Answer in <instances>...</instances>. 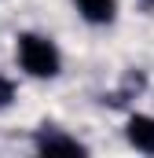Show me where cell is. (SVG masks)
<instances>
[{"label": "cell", "instance_id": "6da1fadb", "mask_svg": "<svg viewBox=\"0 0 154 158\" xmlns=\"http://www.w3.org/2000/svg\"><path fill=\"white\" fill-rule=\"evenodd\" d=\"M18 66L30 74V77H55L63 59H59V48L40 33H18Z\"/></svg>", "mask_w": 154, "mask_h": 158}, {"label": "cell", "instance_id": "7a4b0ae2", "mask_svg": "<svg viewBox=\"0 0 154 158\" xmlns=\"http://www.w3.org/2000/svg\"><path fill=\"white\" fill-rule=\"evenodd\" d=\"M37 151H44V155H84V143L74 140V136H63L59 129L44 125L37 132Z\"/></svg>", "mask_w": 154, "mask_h": 158}, {"label": "cell", "instance_id": "3957f363", "mask_svg": "<svg viewBox=\"0 0 154 158\" xmlns=\"http://www.w3.org/2000/svg\"><path fill=\"white\" fill-rule=\"evenodd\" d=\"M128 143L140 147V151H147V155H154V118L132 114L128 118Z\"/></svg>", "mask_w": 154, "mask_h": 158}, {"label": "cell", "instance_id": "277c9868", "mask_svg": "<svg viewBox=\"0 0 154 158\" xmlns=\"http://www.w3.org/2000/svg\"><path fill=\"white\" fill-rule=\"evenodd\" d=\"M74 4H77V11H81V19H88L95 26L114 22V15H117V0H74Z\"/></svg>", "mask_w": 154, "mask_h": 158}, {"label": "cell", "instance_id": "5b68a950", "mask_svg": "<svg viewBox=\"0 0 154 158\" xmlns=\"http://www.w3.org/2000/svg\"><path fill=\"white\" fill-rule=\"evenodd\" d=\"M11 99H15V85H11L7 77H0V110L11 107Z\"/></svg>", "mask_w": 154, "mask_h": 158}]
</instances>
